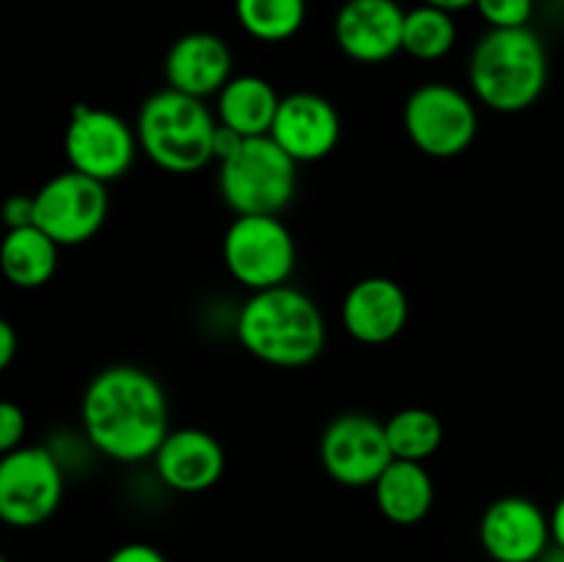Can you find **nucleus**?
<instances>
[{
  "label": "nucleus",
  "mask_w": 564,
  "mask_h": 562,
  "mask_svg": "<svg viewBox=\"0 0 564 562\" xmlns=\"http://www.w3.org/2000/svg\"><path fill=\"white\" fill-rule=\"evenodd\" d=\"M83 439L116 463L152 461L171 433L163 383L135 364H113L88 380L80 402Z\"/></svg>",
  "instance_id": "1"
},
{
  "label": "nucleus",
  "mask_w": 564,
  "mask_h": 562,
  "mask_svg": "<svg viewBox=\"0 0 564 562\" xmlns=\"http://www.w3.org/2000/svg\"><path fill=\"white\" fill-rule=\"evenodd\" d=\"M235 334L242 350L279 369L308 367L328 345L323 309L292 284L251 292L237 312Z\"/></svg>",
  "instance_id": "2"
},
{
  "label": "nucleus",
  "mask_w": 564,
  "mask_h": 562,
  "mask_svg": "<svg viewBox=\"0 0 564 562\" xmlns=\"http://www.w3.org/2000/svg\"><path fill=\"white\" fill-rule=\"evenodd\" d=\"M549 47L532 25L488 28L468 55L474 99L496 114H523L545 94Z\"/></svg>",
  "instance_id": "3"
},
{
  "label": "nucleus",
  "mask_w": 564,
  "mask_h": 562,
  "mask_svg": "<svg viewBox=\"0 0 564 562\" xmlns=\"http://www.w3.org/2000/svg\"><path fill=\"white\" fill-rule=\"evenodd\" d=\"M218 116L207 99L160 88L143 99L135 119L141 154L169 174H196L215 163Z\"/></svg>",
  "instance_id": "4"
},
{
  "label": "nucleus",
  "mask_w": 564,
  "mask_h": 562,
  "mask_svg": "<svg viewBox=\"0 0 564 562\" xmlns=\"http://www.w3.org/2000/svg\"><path fill=\"white\" fill-rule=\"evenodd\" d=\"M218 191L235 215H281L297 191V163L270 136L242 138L218 163Z\"/></svg>",
  "instance_id": "5"
},
{
  "label": "nucleus",
  "mask_w": 564,
  "mask_h": 562,
  "mask_svg": "<svg viewBox=\"0 0 564 562\" xmlns=\"http://www.w3.org/2000/svg\"><path fill=\"white\" fill-rule=\"evenodd\" d=\"M402 127H405L408 141L427 158H460L477 141V99L452 83H422L408 94L405 108H402Z\"/></svg>",
  "instance_id": "6"
},
{
  "label": "nucleus",
  "mask_w": 564,
  "mask_h": 562,
  "mask_svg": "<svg viewBox=\"0 0 564 562\" xmlns=\"http://www.w3.org/2000/svg\"><path fill=\"white\" fill-rule=\"evenodd\" d=\"M231 279L248 292L290 284L297 246L281 215H235L220 242Z\"/></svg>",
  "instance_id": "7"
},
{
  "label": "nucleus",
  "mask_w": 564,
  "mask_h": 562,
  "mask_svg": "<svg viewBox=\"0 0 564 562\" xmlns=\"http://www.w3.org/2000/svg\"><path fill=\"white\" fill-rule=\"evenodd\" d=\"M64 463L47 446H25L0 457V521L14 529L47 523L64 501Z\"/></svg>",
  "instance_id": "8"
},
{
  "label": "nucleus",
  "mask_w": 564,
  "mask_h": 562,
  "mask_svg": "<svg viewBox=\"0 0 564 562\" xmlns=\"http://www.w3.org/2000/svg\"><path fill=\"white\" fill-rule=\"evenodd\" d=\"M108 213V185L80 171H61L33 193V224L61 248L83 246L97 237Z\"/></svg>",
  "instance_id": "9"
},
{
  "label": "nucleus",
  "mask_w": 564,
  "mask_h": 562,
  "mask_svg": "<svg viewBox=\"0 0 564 562\" xmlns=\"http://www.w3.org/2000/svg\"><path fill=\"white\" fill-rule=\"evenodd\" d=\"M64 154L72 171L108 185L130 174L141 147L135 127L127 125L119 114L77 105L64 130Z\"/></svg>",
  "instance_id": "10"
},
{
  "label": "nucleus",
  "mask_w": 564,
  "mask_h": 562,
  "mask_svg": "<svg viewBox=\"0 0 564 562\" xmlns=\"http://www.w3.org/2000/svg\"><path fill=\"white\" fill-rule=\"evenodd\" d=\"M391 461L386 428L372 413H339L319 435V463L345 488H372Z\"/></svg>",
  "instance_id": "11"
},
{
  "label": "nucleus",
  "mask_w": 564,
  "mask_h": 562,
  "mask_svg": "<svg viewBox=\"0 0 564 562\" xmlns=\"http://www.w3.org/2000/svg\"><path fill=\"white\" fill-rule=\"evenodd\" d=\"M479 543L494 562H540L554 543L549 512L527 496H501L479 518Z\"/></svg>",
  "instance_id": "12"
},
{
  "label": "nucleus",
  "mask_w": 564,
  "mask_h": 562,
  "mask_svg": "<svg viewBox=\"0 0 564 562\" xmlns=\"http://www.w3.org/2000/svg\"><path fill=\"white\" fill-rule=\"evenodd\" d=\"M270 138L295 163H319L339 147V110L323 94L292 91L281 97Z\"/></svg>",
  "instance_id": "13"
},
{
  "label": "nucleus",
  "mask_w": 564,
  "mask_h": 562,
  "mask_svg": "<svg viewBox=\"0 0 564 562\" xmlns=\"http://www.w3.org/2000/svg\"><path fill=\"white\" fill-rule=\"evenodd\" d=\"M405 9L397 0H345L334 17V39L356 64H386L402 53Z\"/></svg>",
  "instance_id": "14"
},
{
  "label": "nucleus",
  "mask_w": 564,
  "mask_h": 562,
  "mask_svg": "<svg viewBox=\"0 0 564 562\" xmlns=\"http://www.w3.org/2000/svg\"><path fill=\"white\" fill-rule=\"evenodd\" d=\"M339 317L352 339L378 347L389 345L405 331L411 303L400 281L389 275H367L345 292Z\"/></svg>",
  "instance_id": "15"
},
{
  "label": "nucleus",
  "mask_w": 564,
  "mask_h": 562,
  "mask_svg": "<svg viewBox=\"0 0 564 562\" xmlns=\"http://www.w3.org/2000/svg\"><path fill=\"white\" fill-rule=\"evenodd\" d=\"M160 483L176 494H204L226 472L224 444L202 428H171L152 455Z\"/></svg>",
  "instance_id": "16"
},
{
  "label": "nucleus",
  "mask_w": 564,
  "mask_h": 562,
  "mask_svg": "<svg viewBox=\"0 0 564 562\" xmlns=\"http://www.w3.org/2000/svg\"><path fill=\"white\" fill-rule=\"evenodd\" d=\"M165 86L191 97H218L220 88L235 77V58L224 36L213 31L182 33L163 61Z\"/></svg>",
  "instance_id": "17"
},
{
  "label": "nucleus",
  "mask_w": 564,
  "mask_h": 562,
  "mask_svg": "<svg viewBox=\"0 0 564 562\" xmlns=\"http://www.w3.org/2000/svg\"><path fill=\"white\" fill-rule=\"evenodd\" d=\"M375 505L386 521L397 527H413L433 510L435 483L424 463L391 461L372 485Z\"/></svg>",
  "instance_id": "18"
},
{
  "label": "nucleus",
  "mask_w": 564,
  "mask_h": 562,
  "mask_svg": "<svg viewBox=\"0 0 564 562\" xmlns=\"http://www.w3.org/2000/svg\"><path fill=\"white\" fill-rule=\"evenodd\" d=\"M279 102V91L268 77L235 75L215 97V116L218 125L229 127L242 138L270 136Z\"/></svg>",
  "instance_id": "19"
},
{
  "label": "nucleus",
  "mask_w": 564,
  "mask_h": 562,
  "mask_svg": "<svg viewBox=\"0 0 564 562\" xmlns=\"http://www.w3.org/2000/svg\"><path fill=\"white\" fill-rule=\"evenodd\" d=\"M61 246L36 224L6 229L0 240V273L20 290H39L58 270Z\"/></svg>",
  "instance_id": "20"
},
{
  "label": "nucleus",
  "mask_w": 564,
  "mask_h": 562,
  "mask_svg": "<svg viewBox=\"0 0 564 562\" xmlns=\"http://www.w3.org/2000/svg\"><path fill=\"white\" fill-rule=\"evenodd\" d=\"M308 0H235L242 31L262 44L290 42L306 25Z\"/></svg>",
  "instance_id": "21"
},
{
  "label": "nucleus",
  "mask_w": 564,
  "mask_h": 562,
  "mask_svg": "<svg viewBox=\"0 0 564 562\" xmlns=\"http://www.w3.org/2000/svg\"><path fill=\"white\" fill-rule=\"evenodd\" d=\"M386 441L397 461L424 463L444 444V424L427 408H402L383 422Z\"/></svg>",
  "instance_id": "22"
},
{
  "label": "nucleus",
  "mask_w": 564,
  "mask_h": 562,
  "mask_svg": "<svg viewBox=\"0 0 564 562\" xmlns=\"http://www.w3.org/2000/svg\"><path fill=\"white\" fill-rule=\"evenodd\" d=\"M457 22L455 14L435 6H416L405 11L402 25V53L416 61H441L455 50Z\"/></svg>",
  "instance_id": "23"
},
{
  "label": "nucleus",
  "mask_w": 564,
  "mask_h": 562,
  "mask_svg": "<svg viewBox=\"0 0 564 562\" xmlns=\"http://www.w3.org/2000/svg\"><path fill=\"white\" fill-rule=\"evenodd\" d=\"M534 0H477L474 9L488 28H527L534 17Z\"/></svg>",
  "instance_id": "24"
},
{
  "label": "nucleus",
  "mask_w": 564,
  "mask_h": 562,
  "mask_svg": "<svg viewBox=\"0 0 564 562\" xmlns=\"http://www.w3.org/2000/svg\"><path fill=\"white\" fill-rule=\"evenodd\" d=\"M28 433V417L17 402L0 400V457L20 450Z\"/></svg>",
  "instance_id": "25"
},
{
  "label": "nucleus",
  "mask_w": 564,
  "mask_h": 562,
  "mask_svg": "<svg viewBox=\"0 0 564 562\" xmlns=\"http://www.w3.org/2000/svg\"><path fill=\"white\" fill-rule=\"evenodd\" d=\"M3 224L6 229H22V226H33V196L28 193H14L3 202Z\"/></svg>",
  "instance_id": "26"
},
{
  "label": "nucleus",
  "mask_w": 564,
  "mask_h": 562,
  "mask_svg": "<svg viewBox=\"0 0 564 562\" xmlns=\"http://www.w3.org/2000/svg\"><path fill=\"white\" fill-rule=\"evenodd\" d=\"M105 562H169V560H165V554L158 549V545L132 540V543H124L116 551H110V556Z\"/></svg>",
  "instance_id": "27"
},
{
  "label": "nucleus",
  "mask_w": 564,
  "mask_h": 562,
  "mask_svg": "<svg viewBox=\"0 0 564 562\" xmlns=\"http://www.w3.org/2000/svg\"><path fill=\"white\" fill-rule=\"evenodd\" d=\"M17 347H20V339H17L14 325L6 317H0V372H6L11 367V361L17 356Z\"/></svg>",
  "instance_id": "28"
},
{
  "label": "nucleus",
  "mask_w": 564,
  "mask_h": 562,
  "mask_svg": "<svg viewBox=\"0 0 564 562\" xmlns=\"http://www.w3.org/2000/svg\"><path fill=\"white\" fill-rule=\"evenodd\" d=\"M240 143H242V136H237V132L229 130V127L218 125V130H215V163L229 158Z\"/></svg>",
  "instance_id": "29"
},
{
  "label": "nucleus",
  "mask_w": 564,
  "mask_h": 562,
  "mask_svg": "<svg viewBox=\"0 0 564 562\" xmlns=\"http://www.w3.org/2000/svg\"><path fill=\"white\" fill-rule=\"evenodd\" d=\"M549 521H551V540L564 549V494L554 505V510L549 512Z\"/></svg>",
  "instance_id": "30"
},
{
  "label": "nucleus",
  "mask_w": 564,
  "mask_h": 562,
  "mask_svg": "<svg viewBox=\"0 0 564 562\" xmlns=\"http://www.w3.org/2000/svg\"><path fill=\"white\" fill-rule=\"evenodd\" d=\"M422 3L435 6V9H444L449 14H457V11H466L477 6V0H422Z\"/></svg>",
  "instance_id": "31"
},
{
  "label": "nucleus",
  "mask_w": 564,
  "mask_h": 562,
  "mask_svg": "<svg viewBox=\"0 0 564 562\" xmlns=\"http://www.w3.org/2000/svg\"><path fill=\"white\" fill-rule=\"evenodd\" d=\"M540 562H564V549H562V545L551 543V549L545 551L543 556H540Z\"/></svg>",
  "instance_id": "32"
},
{
  "label": "nucleus",
  "mask_w": 564,
  "mask_h": 562,
  "mask_svg": "<svg viewBox=\"0 0 564 562\" xmlns=\"http://www.w3.org/2000/svg\"><path fill=\"white\" fill-rule=\"evenodd\" d=\"M0 562H9V560H6V556H3V554H0Z\"/></svg>",
  "instance_id": "33"
}]
</instances>
